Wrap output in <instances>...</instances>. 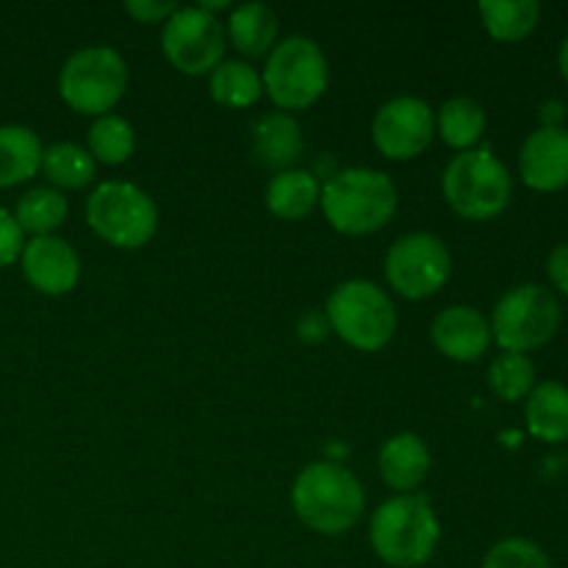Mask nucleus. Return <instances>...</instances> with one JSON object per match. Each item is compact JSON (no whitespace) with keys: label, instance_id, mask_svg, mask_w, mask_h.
Returning <instances> with one entry per match:
<instances>
[{"label":"nucleus","instance_id":"nucleus-19","mask_svg":"<svg viewBox=\"0 0 568 568\" xmlns=\"http://www.w3.org/2000/svg\"><path fill=\"white\" fill-rule=\"evenodd\" d=\"M227 42L244 55V59H258L272 53L277 44V17L264 3H244L231 11L227 17Z\"/></svg>","mask_w":568,"mask_h":568},{"label":"nucleus","instance_id":"nucleus-31","mask_svg":"<svg viewBox=\"0 0 568 568\" xmlns=\"http://www.w3.org/2000/svg\"><path fill=\"white\" fill-rule=\"evenodd\" d=\"M178 11V3L172 0H131L125 3V14H131L136 22H166Z\"/></svg>","mask_w":568,"mask_h":568},{"label":"nucleus","instance_id":"nucleus-30","mask_svg":"<svg viewBox=\"0 0 568 568\" xmlns=\"http://www.w3.org/2000/svg\"><path fill=\"white\" fill-rule=\"evenodd\" d=\"M22 247H26V233L17 225L14 214L0 205V270L14 264L22 255Z\"/></svg>","mask_w":568,"mask_h":568},{"label":"nucleus","instance_id":"nucleus-20","mask_svg":"<svg viewBox=\"0 0 568 568\" xmlns=\"http://www.w3.org/2000/svg\"><path fill=\"white\" fill-rule=\"evenodd\" d=\"M42 142L26 125H0V189L20 186L42 170Z\"/></svg>","mask_w":568,"mask_h":568},{"label":"nucleus","instance_id":"nucleus-14","mask_svg":"<svg viewBox=\"0 0 568 568\" xmlns=\"http://www.w3.org/2000/svg\"><path fill=\"white\" fill-rule=\"evenodd\" d=\"M519 175L536 192H560L568 186V131L564 125H541L525 139Z\"/></svg>","mask_w":568,"mask_h":568},{"label":"nucleus","instance_id":"nucleus-28","mask_svg":"<svg viewBox=\"0 0 568 568\" xmlns=\"http://www.w3.org/2000/svg\"><path fill=\"white\" fill-rule=\"evenodd\" d=\"M488 388L503 403H519L536 388V366L521 353H499L488 366Z\"/></svg>","mask_w":568,"mask_h":568},{"label":"nucleus","instance_id":"nucleus-24","mask_svg":"<svg viewBox=\"0 0 568 568\" xmlns=\"http://www.w3.org/2000/svg\"><path fill=\"white\" fill-rule=\"evenodd\" d=\"M436 131L447 148L466 153L480 142L486 131V111L471 98H453L438 109Z\"/></svg>","mask_w":568,"mask_h":568},{"label":"nucleus","instance_id":"nucleus-5","mask_svg":"<svg viewBox=\"0 0 568 568\" xmlns=\"http://www.w3.org/2000/svg\"><path fill=\"white\" fill-rule=\"evenodd\" d=\"M325 320L331 331L361 353H377L397 331L392 297L372 281H347L327 297Z\"/></svg>","mask_w":568,"mask_h":568},{"label":"nucleus","instance_id":"nucleus-27","mask_svg":"<svg viewBox=\"0 0 568 568\" xmlns=\"http://www.w3.org/2000/svg\"><path fill=\"white\" fill-rule=\"evenodd\" d=\"M136 150V133L128 120L116 114H105L89 128V155L100 164H125Z\"/></svg>","mask_w":568,"mask_h":568},{"label":"nucleus","instance_id":"nucleus-8","mask_svg":"<svg viewBox=\"0 0 568 568\" xmlns=\"http://www.w3.org/2000/svg\"><path fill=\"white\" fill-rule=\"evenodd\" d=\"M128 89V64L114 48H83L64 61L59 75V94L72 111L87 116H105Z\"/></svg>","mask_w":568,"mask_h":568},{"label":"nucleus","instance_id":"nucleus-21","mask_svg":"<svg viewBox=\"0 0 568 568\" xmlns=\"http://www.w3.org/2000/svg\"><path fill=\"white\" fill-rule=\"evenodd\" d=\"M320 183L305 170H283L266 186V209L283 222H297L320 205Z\"/></svg>","mask_w":568,"mask_h":568},{"label":"nucleus","instance_id":"nucleus-22","mask_svg":"<svg viewBox=\"0 0 568 568\" xmlns=\"http://www.w3.org/2000/svg\"><path fill=\"white\" fill-rule=\"evenodd\" d=\"M477 11L488 37L497 42H521L541 20V6L536 0H483Z\"/></svg>","mask_w":568,"mask_h":568},{"label":"nucleus","instance_id":"nucleus-15","mask_svg":"<svg viewBox=\"0 0 568 568\" xmlns=\"http://www.w3.org/2000/svg\"><path fill=\"white\" fill-rule=\"evenodd\" d=\"M433 344L442 355L458 364H475L486 355L491 338V325L471 305H449L433 320Z\"/></svg>","mask_w":568,"mask_h":568},{"label":"nucleus","instance_id":"nucleus-4","mask_svg":"<svg viewBox=\"0 0 568 568\" xmlns=\"http://www.w3.org/2000/svg\"><path fill=\"white\" fill-rule=\"evenodd\" d=\"M442 189L455 214L471 222H486L508 209L514 178L488 150H466L447 164Z\"/></svg>","mask_w":568,"mask_h":568},{"label":"nucleus","instance_id":"nucleus-9","mask_svg":"<svg viewBox=\"0 0 568 568\" xmlns=\"http://www.w3.org/2000/svg\"><path fill=\"white\" fill-rule=\"evenodd\" d=\"M488 325L503 353L527 355L552 342L560 327V303L547 286L525 283L499 300Z\"/></svg>","mask_w":568,"mask_h":568},{"label":"nucleus","instance_id":"nucleus-29","mask_svg":"<svg viewBox=\"0 0 568 568\" xmlns=\"http://www.w3.org/2000/svg\"><path fill=\"white\" fill-rule=\"evenodd\" d=\"M483 568H552V560L536 541L505 538L488 549Z\"/></svg>","mask_w":568,"mask_h":568},{"label":"nucleus","instance_id":"nucleus-13","mask_svg":"<svg viewBox=\"0 0 568 568\" xmlns=\"http://www.w3.org/2000/svg\"><path fill=\"white\" fill-rule=\"evenodd\" d=\"M28 286L48 297H64L81 281V258L61 236H33L20 255Z\"/></svg>","mask_w":568,"mask_h":568},{"label":"nucleus","instance_id":"nucleus-1","mask_svg":"<svg viewBox=\"0 0 568 568\" xmlns=\"http://www.w3.org/2000/svg\"><path fill=\"white\" fill-rule=\"evenodd\" d=\"M292 508L308 530L320 536H342L364 516V486L344 466L314 460L294 480Z\"/></svg>","mask_w":568,"mask_h":568},{"label":"nucleus","instance_id":"nucleus-34","mask_svg":"<svg viewBox=\"0 0 568 568\" xmlns=\"http://www.w3.org/2000/svg\"><path fill=\"white\" fill-rule=\"evenodd\" d=\"M558 67H560V75H564V81L568 83V37L564 39V44H560V55H558Z\"/></svg>","mask_w":568,"mask_h":568},{"label":"nucleus","instance_id":"nucleus-23","mask_svg":"<svg viewBox=\"0 0 568 568\" xmlns=\"http://www.w3.org/2000/svg\"><path fill=\"white\" fill-rule=\"evenodd\" d=\"M67 205L64 194L53 186H33L17 200L14 220L20 225L22 233H31V236H55L61 225L67 220Z\"/></svg>","mask_w":568,"mask_h":568},{"label":"nucleus","instance_id":"nucleus-18","mask_svg":"<svg viewBox=\"0 0 568 568\" xmlns=\"http://www.w3.org/2000/svg\"><path fill=\"white\" fill-rule=\"evenodd\" d=\"M530 436L547 444L568 442V388L558 381L536 383L525 405Z\"/></svg>","mask_w":568,"mask_h":568},{"label":"nucleus","instance_id":"nucleus-6","mask_svg":"<svg viewBox=\"0 0 568 568\" xmlns=\"http://www.w3.org/2000/svg\"><path fill=\"white\" fill-rule=\"evenodd\" d=\"M264 92L286 111H305L325 94L331 72L320 44L308 37H286L272 48L264 67Z\"/></svg>","mask_w":568,"mask_h":568},{"label":"nucleus","instance_id":"nucleus-7","mask_svg":"<svg viewBox=\"0 0 568 568\" xmlns=\"http://www.w3.org/2000/svg\"><path fill=\"white\" fill-rule=\"evenodd\" d=\"M87 222L111 247L139 250L155 236L159 209L136 183L109 181L89 194Z\"/></svg>","mask_w":568,"mask_h":568},{"label":"nucleus","instance_id":"nucleus-3","mask_svg":"<svg viewBox=\"0 0 568 568\" xmlns=\"http://www.w3.org/2000/svg\"><path fill=\"white\" fill-rule=\"evenodd\" d=\"M320 205L333 231L344 236H369L383 231L397 211V186L381 170L349 166L322 186Z\"/></svg>","mask_w":568,"mask_h":568},{"label":"nucleus","instance_id":"nucleus-17","mask_svg":"<svg viewBox=\"0 0 568 568\" xmlns=\"http://www.w3.org/2000/svg\"><path fill=\"white\" fill-rule=\"evenodd\" d=\"M253 150L264 166L283 172L292 170L303 153V131L292 114L272 111L253 125Z\"/></svg>","mask_w":568,"mask_h":568},{"label":"nucleus","instance_id":"nucleus-32","mask_svg":"<svg viewBox=\"0 0 568 568\" xmlns=\"http://www.w3.org/2000/svg\"><path fill=\"white\" fill-rule=\"evenodd\" d=\"M547 272H549V281H552V286L568 297V244H558V247L549 253Z\"/></svg>","mask_w":568,"mask_h":568},{"label":"nucleus","instance_id":"nucleus-12","mask_svg":"<svg viewBox=\"0 0 568 568\" xmlns=\"http://www.w3.org/2000/svg\"><path fill=\"white\" fill-rule=\"evenodd\" d=\"M436 136V114L419 98H394L372 120V142L392 161H410L425 153Z\"/></svg>","mask_w":568,"mask_h":568},{"label":"nucleus","instance_id":"nucleus-10","mask_svg":"<svg viewBox=\"0 0 568 568\" xmlns=\"http://www.w3.org/2000/svg\"><path fill=\"white\" fill-rule=\"evenodd\" d=\"M386 281L405 300H427L444 288L453 272V255L436 233H408L386 253Z\"/></svg>","mask_w":568,"mask_h":568},{"label":"nucleus","instance_id":"nucleus-11","mask_svg":"<svg viewBox=\"0 0 568 568\" xmlns=\"http://www.w3.org/2000/svg\"><path fill=\"white\" fill-rule=\"evenodd\" d=\"M225 28L211 11L200 6L178 9L161 31V50L166 61L183 75H211L225 55Z\"/></svg>","mask_w":568,"mask_h":568},{"label":"nucleus","instance_id":"nucleus-33","mask_svg":"<svg viewBox=\"0 0 568 568\" xmlns=\"http://www.w3.org/2000/svg\"><path fill=\"white\" fill-rule=\"evenodd\" d=\"M325 331H327V322H325V325H322L320 316H316V314H308L303 320V325H300V336L311 338V342H316V338H320Z\"/></svg>","mask_w":568,"mask_h":568},{"label":"nucleus","instance_id":"nucleus-2","mask_svg":"<svg viewBox=\"0 0 568 568\" xmlns=\"http://www.w3.org/2000/svg\"><path fill=\"white\" fill-rule=\"evenodd\" d=\"M442 525L425 494H397L375 510L369 544L383 564L419 568L436 555Z\"/></svg>","mask_w":568,"mask_h":568},{"label":"nucleus","instance_id":"nucleus-26","mask_svg":"<svg viewBox=\"0 0 568 568\" xmlns=\"http://www.w3.org/2000/svg\"><path fill=\"white\" fill-rule=\"evenodd\" d=\"M42 175L59 192L83 189L94 178V159L75 142H55L42 153Z\"/></svg>","mask_w":568,"mask_h":568},{"label":"nucleus","instance_id":"nucleus-25","mask_svg":"<svg viewBox=\"0 0 568 568\" xmlns=\"http://www.w3.org/2000/svg\"><path fill=\"white\" fill-rule=\"evenodd\" d=\"M211 100L225 109H250L264 94V81L247 61H222L209 81Z\"/></svg>","mask_w":568,"mask_h":568},{"label":"nucleus","instance_id":"nucleus-16","mask_svg":"<svg viewBox=\"0 0 568 568\" xmlns=\"http://www.w3.org/2000/svg\"><path fill=\"white\" fill-rule=\"evenodd\" d=\"M377 469L388 488L397 494H416L430 471V453L416 433H399L383 444Z\"/></svg>","mask_w":568,"mask_h":568}]
</instances>
